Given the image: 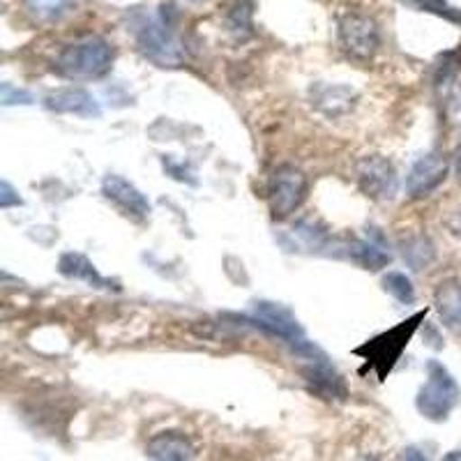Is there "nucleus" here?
Here are the masks:
<instances>
[{
    "label": "nucleus",
    "instance_id": "nucleus-1",
    "mask_svg": "<svg viewBox=\"0 0 461 461\" xmlns=\"http://www.w3.org/2000/svg\"><path fill=\"white\" fill-rule=\"evenodd\" d=\"M137 47L146 60L164 69H176L185 63V44L176 32V7L168 3L158 14H141L134 23Z\"/></svg>",
    "mask_w": 461,
    "mask_h": 461
},
{
    "label": "nucleus",
    "instance_id": "nucleus-2",
    "mask_svg": "<svg viewBox=\"0 0 461 461\" xmlns=\"http://www.w3.org/2000/svg\"><path fill=\"white\" fill-rule=\"evenodd\" d=\"M425 319L427 310L415 312L413 316L403 319L402 323H397L390 330L381 332V335L372 337L362 346L353 348V353L365 360V367L360 369V374L374 372L378 381H385L388 374L394 369V365L399 362V357H402V353L406 351V346L411 344L415 332L420 330V325L425 323Z\"/></svg>",
    "mask_w": 461,
    "mask_h": 461
},
{
    "label": "nucleus",
    "instance_id": "nucleus-3",
    "mask_svg": "<svg viewBox=\"0 0 461 461\" xmlns=\"http://www.w3.org/2000/svg\"><path fill=\"white\" fill-rule=\"evenodd\" d=\"M113 47L100 35H88L84 40L68 44L56 58V72L72 81L102 79L113 68Z\"/></svg>",
    "mask_w": 461,
    "mask_h": 461
},
{
    "label": "nucleus",
    "instance_id": "nucleus-4",
    "mask_svg": "<svg viewBox=\"0 0 461 461\" xmlns=\"http://www.w3.org/2000/svg\"><path fill=\"white\" fill-rule=\"evenodd\" d=\"M459 397L461 390L447 367H443L438 360L427 362V381L415 397L420 415L431 422H446L459 403Z\"/></svg>",
    "mask_w": 461,
    "mask_h": 461
},
{
    "label": "nucleus",
    "instance_id": "nucleus-5",
    "mask_svg": "<svg viewBox=\"0 0 461 461\" xmlns=\"http://www.w3.org/2000/svg\"><path fill=\"white\" fill-rule=\"evenodd\" d=\"M294 356L304 360V365L300 367V376H303V381L307 383V388L312 393L319 394L321 399H328V402H344L348 397L344 378L332 367L328 356L321 351L319 346L307 339L300 346H295Z\"/></svg>",
    "mask_w": 461,
    "mask_h": 461
},
{
    "label": "nucleus",
    "instance_id": "nucleus-6",
    "mask_svg": "<svg viewBox=\"0 0 461 461\" xmlns=\"http://www.w3.org/2000/svg\"><path fill=\"white\" fill-rule=\"evenodd\" d=\"M236 321L245 325H252L257 330L266 332L270 337H277L284 344L291 346L294 351L295 346H300L303 341H307L304 337V328L300 325V321L295 319V314L288 307L279 303H270V300H254L252 303V314L249 316H233Z\"/></svg>",
    "mask_w": 461,
    "mask_h": 461
},
{
    "label": "nucleus",
    "instance_id": "nucleus-7",
    "mask_svg": "<svg viewBox=\"0 0 461 461\" xmlns=\"http://www.w3.org/2000/svg\"><path fill=\"white\" fill-rule=\"evenodd\" d=\"M307 192H310V180L303 168L295 164H279L267 183V203H270L273 220H288L304 203Z\"/></svg>",
    "mask_w": 461,
    "mask_h": 461
},
{
    "label": "nucleus",
    "instance_id": "nucleus-8",
    "mask_svg": "<svg viewBox=\"0 0 461 461\" xmlns=\"http://www.w3.org/2000/svg\"><path fill=\"white\" fill-rule=\"evenodd\" d=\"M337 35H339V47L344 49L346 56H351L353 60H362V63L372 60L381 47L378 23L362 12H346L339 19Z\"/></svg>",
    "mask_w": 461,
    "mask_h": 461
},
{
    "label": "nucleus",
    "instance_id": "nucleus-9",
    "mask_svg": "<svg viewBox=\"0 0 461 461\" xmlns=\"http://www.w3.org/2000/svg\"><path fill=\"white\" fill-rule=\"evenodd\" d=\"M356 180L362 194L374 201H393L399 192V176L383 155H365L356 162Z\"/></svg>",
    "mask_w": 461,
    "mask_h": 461
},
{
    "label": "nucleus",
    "instance_id": "nucleus-10",
    "mask_svg": "<svg viewBox=\"0 0 461 461\" xmlns=\"http://www.w3.org/2000/svg\"><path fill=\"white\" fill-rule=\"evenodd\" d=\"M369 238H341L332 240L330 247L335 257L348 258L365 270H381L390 263L388 245L378 233V229H367Z\"/></svg>",
    "mask_w": 461,
    "mask_h": 461
},
{
    "label": "nucleus",
    "instance_id": "nucleus-11",
    "mask_svg": "<svg viewBox=\"0 0 461 461\" xmlns=\"http://www.w3.org/2000/svg\"><path fill=\"white\" fill-rule=\"evenodd\" d=\"M447 171H450V162L443 152H427L411 167L409 176H406V192L415 201L427 199L446 183Z\"/></svg>",
    "mask_w": 461,
    "mask_h": 461
},
{
    "label": "nucleus",
    "instance_id": "nucleus-12",
    "mask_svg": "<svg viewBox=\"0 0 461 461\" xmlns=\"http://www.w3.org/2000/svg\"><path fill=\"white\" fill-rule=\"evenodd\" d=\"M102 194H104L106 201L121 210L122 215L131 217V220L143 221L150 217L152 205L148 201V196L143 194L141 189L134 183H130L127 178L118 176V173H109L102 180Z\"/></svg>",
    "mask_w": 461,
    "mask_h": 461
},
{
    "label": "nucleus",
    "instance_id": "nucleus-13",
    "mask_svg": "<svg viewBox=\"0 0 461 461\" xmlns=\"http://www.w3.org/2000/svg\"><path fill=\"white\" fill-rule=\"evenodd\" d=\"M44 106L53 113H72L81 118H100L102 109L93 95L84 88H60L44 97Z\"/></svg>",
    "mask_w": 461,
    "mask_h": 461
},
{
    "label": "nucleus",
    "instance_id": "nucleus-14",
    "mask_svg": "<svg viewBox=\"0 0 461 461\" xmlns=\"http://www.w3.org/2000/svg\"><path fill=\"white\" fill-rule=\"evenodd\" d=\"M58 273L68 279H79V282L90 284L95 288H113V291H121V284L100 275L95 263L79 252L60 254V258H58Z\"/></svg>",
    "mask_w": 461,
    "mask_h": 461
},
{
    "label": "nucleus",
    "instance_id": "nucleus-15",
    "mask_svg": "<svg viewBox=\"0 0 461 461\" xmlns=\"http://www.w3.org/2000/svg\"><path fill=\"white\" fill-rule=\"evenodd\" d=\"M146 455L152 461H192L194 446L180 431H159L148 440Z\"/></svg>",
    "mask_w": 461,
    "mask_h": 461
},
{
    "label": "nucleus",
    "instance_id": "nucleus-16",
    "mask_svg": "<svg viewBox=\"0 0 461 461\" xmlns=\"http://www.w3.org/2000/svg\"><path fill=\"white\" fill-rule=\"evenodd\" d=\"M291 242H284L288 252H323L330 249V233L319 220H300L286 233Z\"/></svg>",
    "mask_w": 461,
    "mask_h": 461
},
{
    "label": "nucleus",
    "instance_id": "nucleus-17",
    "mask_svg": "<svg viewBox=\"0 0 461 461\" xmlns=\"http://www.w3.org/2000/svg\"><path fill=\"white\" fill-rule=\"evenodd\" d=\"M434 307L440 321L459 330L461 328V282L459 279H443L434 291Z\"/></svg>",
    "mask_w": 461,
    "mask_h": 461
},
{
    "label": "nucleus",
    "instance_id": "nucleus-18",
    "mask_svg": "<svg viewBox=\"0 0 461 461\" xmlns=\"http://www.w3.org/2000/svg\"><path fill=\"white\" fill-rule=\"evenodd\" d=\"M357 93L353 88H346V86H323L314 93V102L312 104L321 111V113L337 118V115H344L356 106Z\"/></svg>",
    "mask_w": 461,
    "mask_h": 461
},
{
    "label": "nucleus",
    "instance_id": "nucleus-19",
    "mask_svg": "<svg viewBox=\"0 0 461 461\" xmlns=\"http://www.w3.org/2000/svg\"><path fill=\"white\" fill-rule=\"evenodd\" d=\"M402 257L411 270H425L436 261V247L427 236H411L399 245Z\"/></svg>",
    "mask_w": 461,
    "mask_h": 461
},
{
    "label": "nucleus",
    "instance_id": "nucleus-20",
    "mask_svg": "<svg viewBox=\"0 0 461 461\" xmlns=\"http://www.w3.org/2000/svg\"><path fill=\"white\" fill-rule=\"evenodd\" d=\"M74 7V0H26L28 14L40 23L60 22Z\"/></svg>",
    "mask_w": 461,
    "mask_h": 461
},
{
    "label": "nucleus",
    "instance_id": "nucleus-21",
    "mask_svg": "<svg viewBox=\"0 0 461 461\" xmlns=\"http://www.w3.org/2000/svg\"><path fill=\"white\" fill-rule=\"evenodd\" d=\"M252 14H254L252 0H236V3L229 7L226 23H229V31L233 32L238 40H245V37L252 35Z\"/></svg>",
    "mask_w": 461,
    "mask_h": 461
},
{
    "label": "nucleus",
    "instance_id": "nucleus-22",
    "mask_svg": "<svg viewBox=\"0 0 461 461\" xmlns=\"http://www.w3.org/2000/svg\"><path fill=\"white\" fill-rule=\"evenodd\" d=\"M383 291L393 295L397 303L402 304H413L415 303V286L411 282L409 275L403 273H388L383 277Z\"/></svg>",
    "mask_w": 461,
    "mask_h": 461
},
{
    "label": "nucleus",
    "instance_id": "nucleus-23",
    "mask_svg": "<svg viewBox=\"0 0 461 461\" xmlns=\"http://www.w3.org/2000/svg\"><path fill=\"white\" fill-rule=\"evenodd\" d=\"M164 171L171 176V178L180 180V183H187V185H196V171L189 164L185 162H176L173 158H164Z\"/></svg>",
    "mask_w": 461,
    "mask_h": 461
},
{
    "label": "nucleus",
    "instance_id": "nucleus-24",
    "mask_svg": "<svg viewBox=\"0 0 461 461\" xmlns=\"http://www.w3.org/2000/svg\"><path fill=\"white\" fill-rule=\"evenodd\" d=\"M418 3L422 10L434 12V14L443 16V19H447L452 23H461V10L447 5V0H418Z\"/></svg>",
    "mask_w": 461,
    "mask_h": 461
},
{
    "label": "nucleus",
    "instance_id": "nucleus-25",
    "mask_svg": "<svg viewBox=\"0 0 461 461\" xmlns=\"http://www.w3.org/2000/svg\"><path fill=\"white\" fill-rule=\"evenodd\" d=\"M35 97H32L28 90L23 88H14L12 84H3V106H12V104H32Z\"/></svg>",
    "mask_w": 461,
    "mask_h": 461
},
{
    "label": "nucleus",
    "instance_id": "nucleus-26",
    "mask_svg": "<svg viewBox=\"0 0 461 461\" xmlns=\"http://www.w3.org/2000/svg\"><path fill=\"white\" fill-rule=\"evenodd\" d=\"M22 203L23 201H22V196L16 194V189L12 187L7 180H3V183H0V208L7 210V208H12V205H22Z\"/></svg>",
    "mask_w": 461,
    "mask_h": 461
},
{
    "label": "nucleus",
    "instance_id": "nucleus-27",
    "mask_svg": "<svg viewBox=\"0 0 461 461\" xmlns=\"http://www.w3.org/2000/svg\"><path fill=\"white\" fill-rule=\"evenodd\" d=\"M446 229L450 230V236H455L456 240H461V205L456 210H452L446 220Z\"/></svg>",
    "mask_w": 461,
    "mask_h": 461
},
{
    "label": "nucleus",
    "instance_id": "nucleus-28",
    "mask_svg": "<svg viewBox=\"0 0 461 461\" xmlns=\"http://www.w3.org/2000/svg\"><path fill=\"white\" fill-rule=\"evenodd\" d=\"M403 461H429L425 456V452H420L418 447H406V450H403Z\"/></svg>",
    "mask_w": 461,
    "mask_h": 461
},
{
    "label": "nucleus",
    "instance_id": "nucleus-29",
    "mask_svg": "<svg viewBox=\"0 0 461 461\" xmlns=\"http://www.w3.org/2000/svg\"><path fill=\"white\" fill-rule=\"evenodd\" d=\"M452 164H455V176H456V180H459V185H461V143H459V148L455 150Z\"/></svg>",
    "mask_w": 461,
    "mask_h": 461
},
{
    "label": "nucleus",
    "instance_id": "nucleus-30",
    "mask_svg": "<svg viewBox=\"0 0 461 461\" xmlns=\"http://www.w3.org/2000/svg\"><path fill=\"white\" fill-rule=\"evenodd\" d=\"M440 461H461V450L447 452V455L443 456V459H440Z\"/></svg>",
    "mask_w": 461,
    "mask_h": 461
},
{
    "label": "nucleus",
    "instance_id": "nucleus-31",
    "mask_svg": "<svg viewBox=\"0 0 461 461\" xmlns=\"http://www.w3.org/2000/svg\"><path fill=\"white\" fill-rule=\"evenodd\" d=\"M360 461H376V459H372V456H365V459H360Z\"/></svg>",
    "mask_w": 461,
    "mask_h": 461
},
{
    "label": "nucleus",
    "instance_id": "nucleus-32",
    "mask_svg": "<svg viewBox=\"0 0 461 461\" xmlns=\"http://www.w3.org/2000/svg\"><path fill=\"white\" fill-rule=\"evenodd\" d=\"M456 106H459V113H461V100H459V104H456Z\"/></svg>",
    "mask_w": 461,
    "mask_h": 461
}]
</instances>
